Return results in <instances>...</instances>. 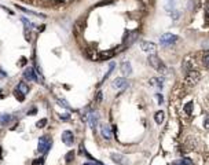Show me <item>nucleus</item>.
<instances>
[{
  "label": "nucleus",
  "mask_w": 209,
  "mask_h": 165,
  "mask_svg": "<svg viewBox=\"0 0 209 165\" xmlns=\"http://www.w3.org/2000/svg\"><path fill=\"white\" fill-rule=\"evenodd\" d=\"M59 118H61V120H69V118H70V116H69V114H61Z\"/></svg>",
  "instance_id": "30"
},
{
  "label": "nucleus",
  "mask_w": 209,
  "mask_h": 165,
  "mask_svg": "<svg viewBox=\"0 0 209 165\" xmlns=\"http://www.w3.org/2000/svg\"><path fill=\"white\" fill-rule=\"evenodd\" d=\"M101 134L106 140L112 139V129H110L109 125H106V124H102L101 125Z\"/></svg>",
  "instance_id": "13"
},
{
  "label": "nucleus",
  "mask_w": 209,
  "mask_h": 165,
  "mask_svg": "<svg viewBox=\"0 0 209 165\" xmlns=\"http://www.w3.org/2000/svg\"><path fill=\"white\" fill-rule=\"evenodd\" d=\"M114 66H116V63H112V65H110L109 70H107V73H106V74H105V77H103V81H105V80H106V79H107V77H109V76H110V73H112V72H113V70H114Z\"/></svg>",
  "instance_id": "26"
},
{
  "label": "nucleus",
  "mask_w": 209,
  "mask_h": 165,
  "mask_svg": "<svg viewBox=\"0 0 209 165\" xmlns=\"http://www.w3.org/2000/svg\"><path fill=\"white\" fill-rule=\"evenodd\" d=\"M204 128L205 129H209V114L205 117V120H204Z\"/></svg>",
  "instance_id": "28"
},
{
  "label": "nucleus",
  "mask_w": 209,
  "mask_h": 165,
  "mask_svg": "<svg viewBox=\"0 0 209 165\" xmlns=\"http://www.w3.org/2000/svg\"><path fill=\"white\" fill-rule=\"evenodd\" d=\"M11 120H13V116L11 114H7V113H2L0 114V124L2 125H8L11 123Z\"/></svg>",
  "instance_id": "15"
},
{
  "label": "nucleus",
  "mask_w": 209,
  "mask_h": 165,
  "mask_svg": "<svg viewBox=\"0 0 209 165\" xmlns=\"http://www.w3.org/2000/svg\"><path fill=\"white\" fill-rule=\"evenodd\" d=\"M157 98H158V102H160V103H162V102H164V101H162V96H161V95H157Z\"/></svg>",
  "instance_id": "35"
},
{
  "label": "nucleus",
  "mask_w": 209,
  "mask_h": 165,
  "mask_svg": "<svg viewBox=\"0 0 209 165\" xmlns=\"http://www.w3.org/2000/svg\"><path fill=\"white\" fill-rule=\"evenodd\" d=\"M112 87L116 88V90H125V88L129 87V82L127 81L125 77H117L116 80H113Z\"/></svg>",
  "instance_id": "6"
},
{
  "label": "nucleus",
  "mask_w": 209,
  "mask_h": 165,
  "mask_svg": "<svg viewBox=\"0 0 209 165\" xmlns=\"http://www.w3.org/2000/svg\"><path fill=\"white\" fill-rule=\"evenodd\" d=\"M51 145H52V140L50 139L48 136H41L40 139H38V146H37L38 153L47 154L48 153V150L51 148Z\"/></svg>",
  "instance_id": "2"
},
{
  "label": "nucleus",
  "mask_w": 209,
  "mask_h": 165,
  "mask_svg": "<svg viewBox=\"0 0 209 165\" xmlns=\"http://www.w3.org/2000/svg\"><path fill=\"white\" fill-rule=\"evenodd\" d=\"M73 160H74V151H69V153L66 154V157H65V161L68 162V164H70Z\"/></svg>",
  "instance_id": "22"
},
{
  "label": "nucleus",
  "mask_w": 209,
  "mask_h": 165,
  "mask_svg": "<svg viewBox=\"0 0 209 165\" xmlns=\"http://www.w3.org/2000/svg\"><path fill=\"white\" fill-rule=\"evenodd\" d=\"M202 63L206 66V68H209V52H206V54L202 57Z\"/></svg>",
  "instance_id": "25"
},
{
  "label": "nucleus",
  "mask_w": 209,
  "mask_h": 165,
  "mask_svg": "<svg viewBox=\"0 0 209 165\" xmlns=\"http://www.w3.org/2000/svg\"><path fill=\"white\" fill-rule=\"evenodd\" d=\"M36 113H37V109H36V107H32L30 112H28V116H35Z\"/></svg>",
  "instance_id": "29"
},
{
  "label": "nucleus",
  "mask_w": 209,
  "mask_h": 165,
  "mask_svg": "<svg viewBox=\"0 0 209 165\" xmlns=\"http://www.w3.org/2000/svg\"><path fill=\"white\" fill-rule=\"evenodd\" d=\"M138 36H139L138 30H134V32H127L125 36H124V38H123L124 46H129V44H132L138 38Z\"/></svg>",
  "instance_id": "8"
},
{
  "label": "nucleus",
  "mask_w": 209,
  "mask_h": 165,
  "mask_svg": "<svg viewBox=\"0 0 209 165\" xmlns=\"http://www.w3.org/2000/svg\"><path fill=\"white\" fill-rule=\"evenodd\" d=\"M46 125H47V118H41L40 121L36 123V127H37V128H44Z\"/></svg>",
  "instance_id": "23"
},
{
  "label": "nucleus",
  "mask_w": 209,
  "mask_h": 165,
  "mask_svg": "<svg viewBox=\"0 0 209 165\" xmlns=\"http://www.w3.org/2000/svg\"><path fill=\"white\" fill-rule=\"evenodd\" d=\"M150 84L151 85H156L157 88H162V84H164V80L161 77H154V79L150 80Z\"/></svg>",
  "instance_id": "16"
},
{
  "label": "nucleus",
  "mask_w": 209,
  "mask_h": 165,
  "mask_svg": "<svg viewBox=\"0 0 209 165\" xmlns=\"http://www.w3.org/2000/svg\"><path fill=\"white\" fill-rule=\"evenodd\" d=\"M148 63H150L151 68L156 69V70H158V72H165V70H167L164 62H162V61L160 59L156 54H153V55H150V57H148Z\"/></svg>",
  "instance_id": "3"
},
{
  "label": "nucleus",
  "mask_w": 209,
  "mask_h": 165,
  "mask_svg": "<svg viewBox=\"0 0 209 165\" xmlns=\"http://www.w3.org/2000/svg\"><path fill=\"white\" fill-rule=\"evenodd\" d=\"M16 90H19L22 94H28V92H29V87H28V85L25 84L24 81L18 82V85H16Z\"/></svg>",
  "instance_id": "19"
},
{
  "label": "nucleus",
  "mask_w": 209,
  "mask_h": 165,
  "mask_svg": "<svg viewBox=\"0 0 209 165\" xmlns=\"http://www.w3.org/2000/svg\"><path fill=\"white\" fill-rule=\"evenodd\" d=\"M110 158H112V161H114L116 164H118V165H125V164H128V160H127L125 157L123 156V154L114 153V154H112V156H110Z\"/></svg>",
  "instance_id": "12"
},
{
  "label": "nucleus",
  "mask_w": 209,
  "mask_h": 165,
  "mask_svg": "<svg viewBox=\"0 0 209 165\" xmlns=\"http://www.w3.org/2000/svg\"><path fill=\"white\" fill-rule=\"evenodd\" d=\"M57 102L61 105V106H63V107H65V109H69V110L72 109V107H70V105H69L68 102H65V101H63V99H57Z\"/></svg>",
  "instance_id": "24"
},
{
  "label": "nucleus",
  "mask_w": 209,
  "mask_h": 165,
  "mask_svg": "<svg viewBox=\"0 0 209 165\" xmlns=\"http://www.w3.org/2000/svg\"><path fill=\"white\" fill-rule=\"evenodd\" d=\"M44 164V158H37L32 162V165H43Z\"/></svg>",
  "instance_id": "27"
},
{
  "label": "nucleus",
  "mask_w": 209,
  "mask_h": 165,
  "mask_svg": "<svg viewBox=\"0 0 209 165\" xmlns=\"http://www.w3.org/2000/svg\"><path fill=\"white\" fill-rule=\"evenodd\" d=\"M140 50L145 52H148V54H156L157 46L153 41H142V43H140Z\"/></svg>",
  "instance_id": "7"
},
{
  "label": "nucleus",
  "mask_w": 209,
  "mask_h": 165,
  "mask_svg": "<svg viewBox=\"0 0 209 165\" xmlns=\"http://www.w3.org/2000/svg\"><path fill=\"white\" fill-rule=\"evenodd\" d=\"M24 77L26 80H29V81H40V80L37 79V74H36V72H35V69L33 68H26L24 70Z\"/></svg>",
  "instance_id": "9"
},
{
  "label": "nucleus",
  "mask_w": 209,
  "mask_h": 165,
  "mask_svg": "<svg viewBox=\"0 0 209 165\" xmlns=\"http://www.w3.org/2000/svg\"><path fill=\"white\" fill-rule=\"evenodd\" d=\"M96 102H102V92H98V95H96Z\"/></svg>",
  "instance_id": "31"
},
{
  "label": "nucleus",
  "mask_w": 209,
  "mask_h": 165,
  "mask_svg": "<svg viewBox=\"0 0 209 165\" xmlns=\"http://www.w3.org/2000/svg\"><path fill=\"white\" fill-rule=\"evenodd\" d=\"M121 48H124V47H121ZM121 48H116V50H109V51H102L101 54H99V59L101 61H105V59H109V58L114 57L116 54H117L118 51H120Z\"/></svg>",
  "instance_id": "11"
},
{
  "label": "nucleus",
  "mask_w": 209,
  "mask_h": 165,
  "mask_svg": "<svg viewBox=\"0 0 209 165\" xmlns=\"http://www.w3.org/2000/svg\"><path fill=\"white\" fill-rule=\"evenodd\" d=\"M176 41H178V36L172 35V33H165V35H162L161 38H160V43H161L162 46H173Z\"/></svg>",
  "instance_id": "5"
},
{
  "label": "nucleus",
  "mask_w": 209,
  "mask_h": 165,
  "mask_svg": "<svg viewBox=\"0 0 209 165\" xmlns=\"http://www.w3.org/2000/svg\"><path fill=\"white\" fill-rule=\"evenodd\" d=\"M85 120H87L88 125L91 127L92 131H96V127H98V123H99V116L95 110H88L87 114H85Z\"/></svg>",
  "instance_id": "1"
},
{
  "label": "nucleus",
  "mask_w": 209,
  "mask_h": 165,
  "mask_svg": "<svg viewBox=\"0 0 209 165\" xmlns=\"http://www.w3.org/2000/svg\"><path fill=\"white\" fill-rule=\"evenodd\" d=\"M62 142L66 146H72L74 143V135L72 131H63L62 134Z\"/></svg>",
  "instance_id": "10"
},
{
  "label": "nucleus",
  "mask_w": 209,
  "mask_h": 165,
  "mask_svg": "<svg viewBox=\"0 0 209 165\" xmlns=\"http://www.w3.org/2000/svg\"><path fill=\"white\" fill-rule=\"evenodd\" d=\"M200 77H201L200 72H197V70H190L189 73H187L186 80H184V84L189 85V87H193V85H195L198 81H200Z\"/></svg>",
  "instance_id": "4"
},
{
  "label": "nucleus",
  "mask_w": 209,
  "mask_h": 165,
  "mask_svg": "<svg viewBox=\"0 0 209 165\" xmlns=\"http://www.w3.org/2000/svg\"><path fill=\"white\" fill-rule=\"evenodd\" d=\"M14 96H15L16 101H19V102H24V101H25V94H22L19 90H15V91H14Z\"/></svg>",
  "instance_id": "20"
},
{
  "label": "nucleus",
  "mask_w": 209,
  "mask_h": 165,
  "mask_svg": "<svg viewBox=\"0 0 209 165\" xmlns=\"http://www.w3.org/2000/svg\"><path fill=\"white\" fill-rule=\"evenodd\" d=\"M4 77H7V74H6L3 70H0V79H4Z\"/></svg>",
  "instance_id": "34"
},
{
  "label": "nucleus",
  "mask_w": 209,
  "mask_h": 165,
  "mask_svg": "<svg viewBox=\"0 0 209 165\" xmlns=\"http://www.w3.org/2000/svg\"><path fill=\"white\" fill-rule=\"evenodd\" d=\"M169 165H193V161L189 158H180L179 161H175Z\"/></svg>",
  "instance_id": "18"
},
{
  "label": "nucleus",
  "mask_w": 209,
  "mask_h": 165,
  "mask_svg": "<svg viewBox=\"0 0 209 165\" xmlns=\"http://www.w3.org/2000/svg\"><path fill=\"white\" fill-rule=\"evenodd\" d=\"M189 142H193V139H187V140H186V145H189ZM189 147H190V148H191V147H194V143H190V146H189Z\"/></svg>",
  "instance_id": "33"
},
{
  "label": "nucleus",
  "mask_w": 209,
  "mask_h": 165,
  "mask_svg": "<svg viewBox=\"0 0 209 165\" xmlns=\"http://www.w3.org/2000/svg\"><path fill=\"white\" fill-rule=\"evenodd\" d=\"M205 14H206V18H209V3L206 4V7H205Z\"/></svg>",
  "instance_id": "32"
},
{
  "label": "nucleus",
  "mask_w": 209,
  "mask_h": 165,
  "mask_svg": "<svg viewBox=\"0 0 209 165\" xmlns=\"http://www.w3.org/2000/svg\"><path fill=\"white\" fill-rule=\"evenodd\" d=\"M193 106H194V105H193V102H189V103H186L184 105V113H186V114H191L193 113Z\"/></svg>",
  "instance_id": "21"
},
{
  "label": "nucleus",
  "mask_w": 209,
  "mask_h": 165,
  "mask_svg": "<svg viewBox=\"0 0 209 165\" xmlns=\"http://www.w3.org/2000/svg\"><path fill=\"white\" fill-rule=\"evenodd\" d=\"M121 73H123V76H125V77H128V76H131V73H132V68H131V63L129 62H123L121 63Z\"/></svg>",
  "instance_id": "14"
},
{
  "label": "nucleus",
  "mask_w": 209,
  "mask_h": 165,
  "mask_svg": "<svg viewBox=\"0 0 209 165\" xmlns=\"http://www.w3.org/2000/svg\"><path fill=\"white\" fill-rule=\"evenodd\" d=\"M164 117H165V113L162 112V110H158V112L154 114V120H156L157 124H162V121H164Z\"/></svg>",
  "instance_id": "17"
}]
</instances>
